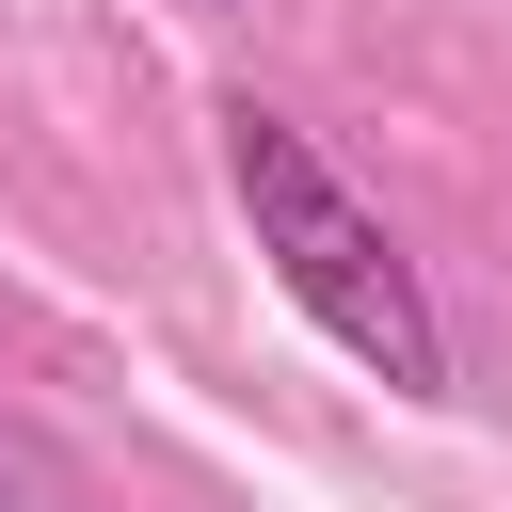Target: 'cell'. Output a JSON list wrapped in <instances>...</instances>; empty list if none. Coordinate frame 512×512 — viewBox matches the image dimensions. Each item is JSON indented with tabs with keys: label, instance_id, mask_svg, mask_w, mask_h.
I'll list each match as a JSON object with an SVG mask.
<instances>
[{
	"label": "cell",
	"instance_id": "obj_1",
	"mask_svg": "<svg viewBox=\"0 0 512 512\" xmlns=\"http://www.w3.org/2000/svg\"><path fill=\"white\" fill-rule=\"evenodd\" d=\"M224 192H240V224H256V256H272V288H288L352 368H384L400 400H448V320H432L416 256L384 240V208H368V192H352L288 112L224 96Z\"/></svg>",
	"mask_w": 512,
	"mask_h": 512
}]
</instances>
